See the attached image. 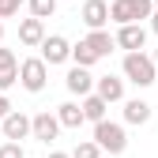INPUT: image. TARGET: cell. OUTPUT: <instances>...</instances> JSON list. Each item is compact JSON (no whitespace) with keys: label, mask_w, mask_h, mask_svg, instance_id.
Segmentation results:
<instances>
[{"label":"cell","mask_w":158,"mask_h":158,"mask_svg":"<svg viewBox=\"0 0 158 158\" xmlns=\"http://www.w3.org/2000/svg\"><path fill=\"white\" fill-rule=\"evenodd\" d=\"M121 72H124V79H128V83H135V87H154V83H158L154 56H147V53H124Z\"/></svg>","instance_id":"1"},{"label":"cell","mask_w":158,"mask_h":158,"mask_svg":"<svg viewBox=\"0 0 158 158\" xmlns=\"http://www.w3.org/2000/svg\"><path fill=\"white\" fill-rule=\"evenodd\" d=\"M151 15H154V0H113L109 4V23H117V27L143 23Z\"/></svg>","instance_id":"2"},{"label":"cell","mask_w":158,"mask_h":158,"mask_svg":"<svg viewBox=\"0 0 158 158\" xmlns=\"http://www.w3.org/2000/svg\"><path fill=\"white\" fill-rule=\"evenodd\" d=\"M94 143L102 147V154H124L128 132H124V124H117V121H102V124H94Z\"/></svg>","instance_id":"3"},{"label":"cell","mask_w":158,"mask_h":158,"mask_svg":"<svg viewBox=\"0 0 158 158\" xmlns=\"http://www.w3.org/2000/svg\"><path fill=\"white\" fill-rule=\"evenodd\" d=\"M45 83H49V64L42 56H27V60L19 64V87L30 90V94H42Z\"/></svg>","instance_id":"4"},{"label":"cell","mask_w":158,"mask_h":158,"mask_svg":"<svg viewBox=\"0 0 158 158\" xmlns=\"http://www.w3.org/2000/svg\"><path fill=\"white\" fill-rule=\"evenodd\" d=\"M0 132H4V139H8V143H23L27 135H34V117H27L23 109H11V113H8V121L0 124Z\"/></svg>","instance_id":"5"},{"label":"cell","mask_w":158,"mask_h":158,"mask_svg":"<svg viewBox=\"0 0 158 158\" xmlns=\"http://www.w3.org/2000/svg\"><path fill=\"white\" fill-rule=\"evenodd\" d=\"M42 60L53 68V64H68L72 60V42L64 34H49L45 42H42Z\"/></svg>","instance_id":"6"},{"label":"cell","mask_w":158,"mask_h":158,"mask_svg":"<svg viewBox=\"0 0 158 158\" xmlns=\"http://www.w3.org/2000/svg\"><path fill=\"white\" fill-rule=\"evenodd\" d=\"M117 45H121L124 53H143V45H147V27L143 23H132V27H117Z\"/></svg>","instance_id":"7"},{"label":"cell","mask_w":158,"mask_h":158,"mask_svg":"<svg viewBox=\"0 0 158 158\" xmlns=\"http://www.w3.org/2000/svg\"><path fill=\"white\" fill-rule=\"evenodd\" d=\"M79 19L87 23V30H106V23H109V4H106V0H83Z\"/></svg>","instance_id":"8"},{"label":"cell","mask_w":158,"mask_h":158,"mask_svg":"<svg viewBox=\"0 0 158 158\" xmlns=\"http://www.w3.org/2000/svg\"><path fill=\"white\" fill-rule=\"evenodd\" d=\"M94 83H98V79L90 75V68H68V75H64V87L72 90V94H79V102H83V98L87 94H94Z\"/></svg>","instance_id":"9"},{"label":"cell","mask_w":158,"mask_h":158,"mask_svg":"<svg viewBox=\"0 0 158 158\" xmlns=\"http://www.w3.org/2000/svg\"><path fill=\"white\" fill-rule=\"evenodd\" d=\"M60 135V121H56V113L42 109V113H34V139H42L45 147Z\"/></svg>","instance_id":"10"},{"label":"cell","mask_w":158,"mask_h":158,"mask_svg":"<svg viewBox=\"0 0 158 158\" xmlns=\"http://www.w3.org/2000/svg\"><path fill=\"white\" fill-rule=\"evenodd\" d=\"M45 23L42 19H23L19 23V42H23L27 49H42V42H45Z\"/></svg>","instance_id":"11"},{"label":"cell","mask_w":158,"mask_h":158,"mask_svg":"<svg viewBox=\"0 0 158 158\" xmlns=\"http://www.w3.org/2000/svg\"><path fill=\"white\" fill-rule=\"evenodd\" d=\"M94 94L98 98H106V102H124V79L121 75H98V83H94Z\"/></svg>","instance_id":"12"},{"label":"cell","mask_w":158,"mask_h":158,"mask_svg":"<svg viewBox=\"0 0 158 158\" xmlns=\"http://www.w3.org/2000/svg\"><path fill=\"white\" fill-rule=\"evenodd\" d=\"M56 121H60V128H79V124H87L83 102H60V106H56Z\"/></svg>","instance_id":"13"},{"label":"cell","mask_w":158,"mask_h":158,"mask_svg":"<svg viewBox=\"0 0 158 158\" xmlns=\"http://www.w3.org/2000/svg\"><path fill=\"white\" fill-rule=\"evenodd\" d=\"M147 121H151V102L124 98V124H147Z\"/></svg>","instance_id":"14"},{"label":"cell","mask_w":158,"mask_h":158,"mask_svg":"<svg viewBox=\"0 0 158 158\" xmlns=\"http://www.w3.org/2000/svg\"><path fill=\"white\" fill-rule=\"evenodd\" d=\"M83 42H87V45L98 53V60H102V56H109V53L117 49V38H113L109 30H90V34L83 38Z\"/></svg>","instance_id":"15"},{"label":"cell","mask_w":158,"mask_h":158,"mask_svg":"<svg viewBox=\"0 0 158 158\" xmlns=\"http://www.w3.org/2000/svg\"><path fill=\"white\" fill-rule=\"evenodd\" d=\"M83 113H87V121L90 124H102V121H109V102H106V98H98V94H87L83 98Z\"/></svg>","instance_id":"16"},{"label":"cell","mask_w":158,"mask_h":158,"mask_svg":"<svg viewBox=\"0 0 158 158\" xmlns=\"http://www.w3.org/2000/svg\"><path fill=\"white\" fill-rule=\"evenodd\" d=\"M72 64H75V68H94V64H98V53H94L87 42H75V45H72Z\"/></svg>","instance_id":"17"},{"label":"cell","mask_w":158,"mask_h":158,"mask_svg":"<svg viewBox=\"0 0 158 158\" xmlns=\"http://www.w3.org/2000/svg\"><path fill=\"white\" fill-rule=\"evenodd\" d=\"M56 4L60 0H27V8H30V19H53V11H56Z\"/></svg>","instance_id":"18"},{"label":"cell","mask_w":158,"mask_h":158,"mask_svg":"<svg viewBox=\"0 0 158 158\" xmlns=\"http://www.w3.org/2000/svg\"><path fill=\"white\" fill-rule=\"evenodd\" d=\"M72 158H102V147H98L94 139H79L72 147Z\"/></svg>","instance_id":"19"},{"label":"cell","mask_w":158,"mask_h":158,"mask_svg":"<svg viewBox=\"0 0 158 158\" xmlns=\"http://www.w3.org/2000/svg\"><path fill=\"white\" fill-rule=\"evenodd\" d=\"M15 83H19V68H8V72H0V94H8Z\"/></svg>","instance_id":"20"},{"label":"cell","mask_w":158,"mask_h":158,"mask_svg":"<svg viewBox=\"0 0 158 158\" xmlns=\"http://www.w3.org/2000/svg\"><path fill=\"white\" fill-rule=\"evenodd\" d=\"M0 158H27V151H23V143H0Z\"/></svg>","instance_id":"21"},{"label":"cell","mask_w":158,"mask_h":158,"mask_svg":"<svg viewBox=\"0 0 158 158\" xmlns=\"http://www.w3.org/2000/svg\"><path fill=\"white\" fill-rule=\"evenodd\" d=\"M27 0H0V19H11V15H19V8H23Z\"/></svg>","instance_id":"22"},{"label":"cell","mask_w":158,"mask_h":158,"mask_svg":"<svg viewBox=\"0 0 158 158\" xmlns=\"http://www.w3.org/2000/svg\"><path fill=\"white\" fill-rule=\"evenodd\" d=\"M8 68H19V60H15V53H11V49L0 45V72H8Z\"/></svg>","instance_id":"23"},{"label":"cell","mask_w":158,"mask_h":158,"mask_svg":"<svg viewBox=\"0 0 158 158\" xmlns=\"http://www.w3.org/2000/svg\"><path fill=\"white\" fill-rule=\"evenodd\" d=\"M8 113H11V102H8V94H0V124L8 121Z\"/></svg>","instance_id":"24"},{"label":"cell","mask_w":158,"mask_h":158,"mask_svg":"<svg viewBox=\"0 0 158 158\" xmlns=\"http://www.w3.org/2000/svg\"><path fill=\"white\" fill-rule=\"evenodd\" d=\"M45 158H72V154H68V151H49Z\"/></svg>","instance_id":"25"},{"label":"cell","mask_w":158,"mask_h":158,"mask_svg":"<svg viewBox=\"0 0 158 158\" xmlns=\"http://www.w3.org/2000/svg\"><path fill=\"white\" fill-rule=\"evenodd\" d=\"M151 30L158 34V8H154V15H151Z\"/></svg>","instance_id":"26"},{"label":"cell","mask_w":158,"mask_h":158,"mask_svg":"<svg viewBox=\"0 0 158 158\" xmlns=\"http://www.w3.org/2000/svg\"><path fill=\"white\" fill-rule=\"evenodd\" d=\"M0 42H4V23H0Z\"/></svg>","instance_id":"27"},{"label":"cell","mask_w":158,"mask_h":158,"mask_svg":"<svg viewBox=\"0 0 158 158\" xmlns=\"http://www.w3.org/2000/svg\"><path fill=\"white\" fill-rule=\"evenodd\" d=\"M154 68H158V49H154Z\"/></svg>","instance_id":"28"},{"label":"cell","mask_w":158,"mask_h":158,"mask_svg":"<svg viewBox=\"0 0 158 158\" xmlns=\"http://www.w3.org/2000/svg\"><path fill=\"white\" fill-rule=\"evenodd\" d=\"M154 8H158V0H154Z\"/></svg>","instance_id":"29"}]
</instances>
